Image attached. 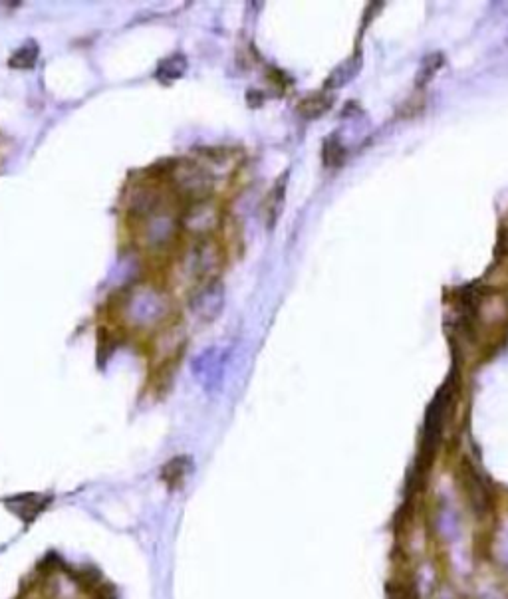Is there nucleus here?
Here are the masks:
<instances>
[{"label": "nucleus", "instance_id": "f257e3e1", "mask_svg": "<svg viewBox=\"0 0 508 599\" xmlns=\"http://www.w3.org/2000/svg\"><path fill=\"white\" fill-rule=\"evenodd\" d=\"M191 312L203 322H215L225 310V286L217 278L203 282L191 296Z\"/></svg>", "mask_w": 508, "mask_h": 599}, {"label": "nucleus", "instance_id": "f03ea898", "mask_svg": "<svg viewBox=\"0 0 508 599\" xmlns=\"http://www.w3.org/2000/svg\"><path fill=\"white\" fill-rule=\"evenodd\" d=\"M219 209L209 199L191 201L181 217V227L193 235H207L219 225Z\"/></svg>", "mask_w": 508, "mask_h": 599}, {"label": "nucleus", "instance_id": "7ed1b4c3", "mask_svg": "<svg viewBox=\"0 0 508 599\" xmlns=\"http://www.w3.org/2000/svg\"><path fill=\"white\" fill-rule=\"evenodd\" d=\"M364 66V58H362V52L358 50L354 56L346 58L342 64H338L332 74L328 76V80L324 82V90L326 92H334V90H340L344 88L346 84H350L362 70Z\"/></svg>", "mask_w": 508, "mask_h": 599}, {"label": "nucleus", "instance_id": "20e7f679", "mask_svg": "<svg viewBox=\"0 0 508 599\" xmlns=\"http://www.w3.org/2000/svg\"><path fill=\"white\" fill-rule=\"evenodd\" d=\"M163 310V300L155 290H145V292H135L129 298L127 312H133L135 320H153V316L161 314Z\"/></svg>", "mask_w": 508, "mask_h": 599}, {"label": "nucleus", "instance_id": "39448f33", "mask_svg": "<svg viewBox=\"0 0 508 599\" xmlns=\"http://www.w3.org/2000/svg\"><path fill=\"white\" fill-rule=\"evenodd\" d=\"M334 94L332 92H318V94H312L308 98H304L300 104H298V114L300 118L304 120L312 121L322 118L324 114H328L334 106Z\"/></svg>", "mask_w": 508, "mask_h": 599}, {"label": "nucleus", "instance_id": "423d86ee", "mask_svg": "<svg viewBox=\"0 0 508 599\" xmlns=\"http://www.w3.org/2000/svg\"><path fill=\"white\" fill-rule=\"evenodd\" d=\"M187 72V58L183 54H173L169 58H163L159 64H157V70H155V78L161 82V84H173L177 82L179 78H183Z\"/></svg>", "mask_w": 508, "mask_h": 599}, {"label": "nucleus", "instance_id": "0eeeda50", "mask_svg": "<svg viewBox=\"0 0 508 599\" xmlns=\"http://www.w3.org/2000/svg\"><path fill=\"white\" fill-rule=\"evenodd\" d=\"M223 363H225V354L221 350H209L195 361V373L197 377H201L203 383H207V377L211 381H215V377L221 379Z\"/></svg>", "mask_w": 508, "mask_h": 599}, {"label": "nucleus", "instance_id": "6e6552de", "mask_svg": "<svg viewBox=\"0 0 508 599\" xmlns=\"http://www.w3.org/2000/svg\"><path fill=\"white\" fill-rule=\"evenodd\" d=\"M322 157H324V165H328V167H340L346 161L348 147L338 131L326 137L324 147H322Z\"/></svg>", "mask_w": 508, "mask_h": 599}, {"label": "nucleus", "instance_id": "1a4fd4ad", "mask_svg": "<svg viewBox=\"0 0 508 599\" xmlns=\"http://www.w3.org/2000/svg\"><path fill=\"white\" fill-rule=\"evenodd\" d=\"M38 56H40L38 44L34 40H28L18 50H14V54L8 60V66L16 68V70H30L36 66Z\"/></svg>", "mask_w": 508, "mask_h": 599}, {"label": "nucleus", "instance_id": "9d476101", "mask_svg": "<svg viewBox=\"0 0 508 599\" xmlns=\"http://www.w3.org/2000/svg\"><path fill=\"white\" fill-rule=\"evenodd\" d=\"M445 66V56L441 52H435V54H429L423 58L419 70H417V78H415V86L421 90L425 88L435 76L437 72Z\"/></svg>", "mask_w": 508, "mask_h": 599}, {"label": "nucleus", "instance_id": "9b49d317", "mask_svg": "<svg viewBox=\"0 0 508 599\" xmlns=\"http://www.w3.org/2000/svg\"><path fill=\"white\" fill-rule=\"evenodd\" d=\"M497 552H499V558L501 562L508 568V526L501 532L499 536V542H497Z\"/></svg>", "mask_w": 508, "mask_h": 599}]
</instances>
